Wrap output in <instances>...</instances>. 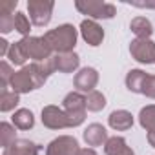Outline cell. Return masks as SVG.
Here are the masks:
<instances>
[{"label":"cell","mask_w":155,"mask_h":155,"mask_svg":"<svg viewBox=\"0 0 155 155\" xmlns=\"http://www.w3.org/2000/svg\"><path fill=\"white\" fill-rule=\"evenodd\" d=\"M46 81H48V77L40 71L38 64L31 62L29 66H24L18 71H15L9 88H11V91H15L18 95H24V93H29V91H35V90L42 88L46 84Z\"/></svg>","instance_id":"1"},{"label":"cell","mask_w":155,"mask_h":155,"mask_svg":"<svg viewBox=\"0 0 155 155\" xmlns=\"http://www.w3.org/2000/svg\"><path fill=\"white\" fill-rule=\"evenodd\" d=\"M77 38H79V33L73 24H60L55 29L44 33V40L55 55L73 51L77 46Z\"/></svg>","instance_id":"2"},{"label":"cell","mask_w":155,"mask_h":155,"mask_svg":"<svg viewBox=\"0 0 155 155\" xmlns=\"http://www.w3.org/2000/svg\"><path fill=\"white\" fill-rule=\"evenodd\" d=\"M62 110L66 111L68 115V120H69V128H77L81 126L84 120H86V97L79 91H71L64 97L62 101Z\"/></svg>","instance_id":"3"},{"label":"cell","mask_w":155,"mask_h":155,"mask_svg":"<svg viewBox=\"0 0 155 155\" xmlns=\"http://www.w3.org/2000/svg\"><path fill=\"white\" fill-rule=\"evenodd\" d=\"M75 8L91 20H111L117 15V8L113 4L101 2V0H77Z\"/></svg>","instance_id":"4"},{"label":"cell","mask_w":155,"mask_h":155,"mask_svg":"<svg viewBox=\"0 0 155 155\" xmlns=\"http://www.w3.org/2000/svg\"><path fill=\"white\" fill-rule=\"evenodd\" d=\"M55 9L53 0H28V11H29V20L37 28H44L51 22Z\"/></svg>","instance_id":"5"},{"label":"cell","mask_w":155,"mask_h":155,"mask_svg":"<svg viewBox=\"0 0 155 155\" xmlns=\"http://www.w3.org/2000/svg\"><path fill=\"white\" fill-rule=\"evenodd\" d=\"M20 44H22L28 58H33V62H40V60L53 57V51L46 44L44 37H26L20 40Z\"/></svg>","instance_id":"6"},{"label":"cell","mask_w":155,"mask_h":155,"mask_svg":"<svg viewBox=\"0 0 155 155\" xmlns=\"http://www.w3.org/2000/svg\"><path fill=\"white\" fill-rule=\"evenodd\" d=\"M130 55L139 64H155V42L151 38H135L130 44Z\"/></svg>","instance_id":"7"},{"label":"cell","mask_w":155,"mask_h":155,"mask_svg":"<svg viewBox=\"0 0 155 155\" xmlns=\"http://www.w3.org/2000/svg\"><path fill=\"white\" fill-rule=\"evenodd\" d=\"M40 120H42V124L48 130H64V128H69V120H68L66 111L62 108L55 106V104H49V106L42 108Z\"/></svg>","instance_id":"8"},{"label":"cell","mask_w":155,"mask_h":155,"mask_svg":"<svg viewBox=\"0 0 155 155\" xmlns=\"http://www.w3.org/2000/svg\"><path fill=\"white\" fill-rule=\"evenodd\" d=\"M73 84H75V91L79 93H91L95 91L97 84H99V71L95 68H81L79 71H77L75 79H73Z\"/></svg>","instance_id":"9"},{"label":"cell","mask_w":155,"mask_h":155,"mask_svg":"<svg viewBox=\"0 0 155 155\" xmlns=\"http://www.w3.org/2000/svg\"><path fill=\"white\" fill-rule=\"evenodd\" d=\"M79 150V140L75 137L60 135L46 146V155H77Z\"/></svg>","instance_id":"10"},{"label":"cell","mask_w":155,"mask_h":155,"mask_svg":"<svg viewBox=\"0 0 155 155\" xmlns=\"http://www.w3.org/2000/svg\"><path fill=\"white\" fill-rule=\"evenodd\" d=\"M81 37L84 38V42L91 48H97L102 44L104 40V29L102 26L97 24V20H91V18H84L81 22Z\"/></svg>","instance_id":"11"},{"label":"cell","mask_w":155,"mask_h":155,"mask_svg":"<svg viewBox=\"0 0 155 155\" xmlns=\"http://www.w3.org/2000/svg\"><path fill=\"white\" fill-rule=\"evenodd\" d=\"M82 139H84V142H86L88 146L95 148V146H104L110 137H108V131H106V128H104L102 124L91 122V124H88V128L84 130Z\"/></svg>","instance_id":"12"},{"label":"cell","mask_w":155,"mask_h":155,"mask_svg":"<svg viewBox=\"0 0 155 155\" xmlns=\"http://www.w3.org/2000/svg\"><path fill=\"white\" fill-rule=\"evenodd\" d=\"M40 150H42V146L29 139H17L9 148L4 150L2 155H38Z\"/></svg>","instance_id":"13"},{"label":"cell","mask_w":155,"mask_h":155,"mask_svg":"<svg viewBox=\"0 0 155 155\" xmlns=\"http://www.w3.org/2000/svg\"><path fill=\"white\" fill-rule=\"evenodd\" d=\"M133 122H135L133 120V115L128 110H115L108 117V124L115 131H126V130H130L133 126Z\"/></svg>","instance_id":"14"},{"label":"cell","mask_w":155,"mask_h":155,"mask_svg":"<svg viewBox=\"0 0 155 155\" xmlns=\"http://www.w3.org/2000/svg\"><path fill=\"white\" fill-rule=\"evenodd\" d=\"M55 66H57L58 73H73V71L79 69V66H81V57L77 55L75 51L55 55Z\"/></svg>","instance_id":"15"},{"label":"cell","mask_w":155,"mask_h":155,"mask_svg":"<svg viewBox=\"0 0 155 155\" xmlns=\"http://www.w3.org/2000/svg\"><path fill=\"white\" fill-rule=\"evenodd\" d=\"M104 153L106 155H135V151L128 146L124 137H110L108 142L104 144Z\"/></svg>","instance_id":"16"},{"label":"cell","mask_w":155,"mask_h":155,"mask_svg":"<svg viewBox=\"0 0 155 155\" xmlns=\"http://www.w3.org/2000/svg\"><path fill=\"white\" fill-rule=\"evenodd\" d=\"M146 77L148 73L142 71V69H130L126 73V88L131 91V93H140L142 95V88H144V82H146Z\"/></svg>","instance_id":"17"},{"label":"cell","mask_w":155,"mask_h":155,"mask_svg":"<svg viewBox=\"0 0 155 155\" xmlns=\"http://www.w3.org/2000/svg\"><path fill=\"white\" fill-rule=\"evenodd\" d=\"M130 29L137 38H150L153 35V24L146 17H135L130 22Z\"/></svg>","instance_id":"18"},{"label":"cell","mask_w":155,"mask_h":155,"mask_svg":"<svg viewBox=\"0 0 155 155\" xmlns=\"http://www.w3.org/2000/svg\"><path fill=\"white\" fill-rule=\"evenodd\" d=\"M11 120H13V126L18 128V130H31V128L35 126V115H33V111L28 110V108L17 110V111L13 113Z\"/></svg>","instance_id":"19"},{"label":"cell","mask_w":155,"mask_h":155,"mask_svg":"<svg viewBox=\"0 0 155 155\" xmlns=\"http://www.w3.org/2000/svg\"><path fill=\"white\" fill-rule=\"evenodd\" d=\"M139 124L150 133V131H155V104H150V106H144L140 111H139Z\"/></svg>","instance_id":"20"},{"label":"cell","mask_w":155,"mask_h":155,"mask_svg":"<svg viewBox=\"0 0 155 155\" xmlns=\"http://www.w3.org/2000/svg\"><path fill=\"white\" fill-rule=\"evenodd\" d=\"M20 102V95L11 91V90H6V91H0V111L2 113H8V111H13Z\"/></svg>","instance_id":"21"},{"label":"cell","mask_w":155,"mask_h":155,"mask_svg":"<svg viewBox=\"0 0 155 155\" xmlns=\"http://www.w3.org/2000/svg\"><path fill=\"white\" fill-rule=\"evenodd\" d=\"M86 108H88V111H93V113L102 111L106 108V95L99 90L88 93L86 95Z\"/></svg>","instance_id":"22"},{"label":"cell","mask_w":155,"mask_h":155,"mask_svg":"<svg viewBox=\"0 0 155 155\" xmlns=\"http://www.w3.org/2000/svg\"><path fill=\"white\" fill-rule=\"evenodd\" d=\"M17 140V131H15V126L9 124V122H2L0 124V144L2 148H9L13 142Z\"/></svg>","instance_id":"23"},{"label":"cell","mask_w":155,"mask_h":155,"mask_svg":"<svg viewBox=\"0 0 155 155\" xmlns=\"http://www.w3.org/2000/svg\"><path fill=\"white\" fill-rule=\"evenodd\" d=\"M8 58H9V60H11L15 66H22V68L26 66L28 55H26V51H24V48H22L20 40L11 44V48H9V53H8Z\"/></svg>","instance_id":"24"},{"label":"cell","mask_w":155,"mask_h":155,"mask_svg":"<svg viewBox=\"0 0 155 155\" xmlns=\"http://www.w3.org/2000/svg\"><path fill=\"white\" fill-rule=\"evenodd\" d=\"M15 31H18L24 38L26 37H31L29 35V31H31V20L28 18V15H24L20 11L15 13Z\"/></svg>","instance_id":"25"},{"label":"cell","mask_w":155,"mask_h":155,"mask_svg":"<svg viewBox=\"0 0 155 155\" xmlns=\"http://www.w3.org/2000/svg\"><path fill=\"white\" fill-rule=\"evenodd\" d=\"M13 75H15V71H13V68L6 60L0 62V91H6L8 90V86L11 84Z\"/></svg>","instance_id":"26"},{"label":"cell","mask_w":155,"mask_h":155,"mask_svg":"<svg viewBox=\"0 0 155 155\" xmlns=\"http://www.w3.org/2000/svg\"><path fill=\"white\" fill-rule=\"evenodd\" d=\"M15 29V15H0V33L8 35Z\"/></svg>","instance_id":"27"},{"label":"cell","mask_w":155,"mask_h":155,"mask_svg":"<svg viewBox=\"0 0 155 155\" xmlns=\"http://www.w3.org/2000/svg\"><path fill=\"white\" fill-rule=\"evenodd\" d=\"M142 95L155 101V75H148L146 77V82H144V88H142Z\"/></svg>","instance_id":"28"},{"label":"cell","mask_w":155,"mask_h":155,"mask_svg":"<svg viewBox=\"0 0 155 155\" xmlns=\"http://www.w3.org/2000/svg\"><path fill=\"white\" fill-rule=\"evenodd\" d=\"M18 6V0H9V2L0 4V15H15V9Z\"/></svg>","instance_id":"29"},{"label":"cell","mask_w":155,"mask_h":155,"mask_svg":"<svg viewBox=\"0 0 155 155\" xmlns=\"http://www.w3.org/2000/svg\"><path fill=\"white\" fill-rule=\"evenodd\" d=\"M9 48H11V44H9L6 38H0V57H8Z\"/></svg>","instance_id":"30"},{"label":"cell","mask_w":155,"mask_h":155,"mask_svg":"<svg viewBox=\"0 0 155 155\" xmlns=\"http://www.w3.org/2000/svg\"><path fill=\"white\" fill-rule=\"evenodd\" d=\"M135 8H146V9H155V2H128Z\"/></svg>","instance_id":"31"},{"label":"cell","mask_w":155,"mask_h":155,"mask_svg":"<svg viewBox=\"0 0 155 155\" xmlns=\"http://www.w3.org/2000/svg\"><path fill=\"white\" fill-rule=\"evenodd\" d=\"M77 155H97V151L93 148H81Z\"/></svg>","instance_id":"32"},{"label":"cell","mask_w":155,"mask_h":155,"mask_svg":"<svg viewBox=\"0 0 155 155\" xmlns=\"http://www.w3.org/2000/svg\"><path fill=\"white\" fill-rule=\"evenodd\" d=\"M148 142H150L151 148H155V131H150L148 133Z\"/></svg>","instance_id":"33"}]
</instances>
